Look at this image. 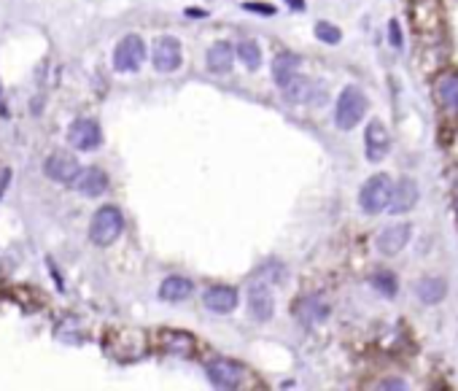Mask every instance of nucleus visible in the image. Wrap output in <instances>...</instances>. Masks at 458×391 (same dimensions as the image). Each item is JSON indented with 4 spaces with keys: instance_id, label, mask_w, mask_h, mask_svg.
I'll use <instances>...</instances> for the list:
<instances>
[{
    "instance_id": "nucleus-13",
    "label": "nucleus",
    "mask_w": 458,
    "mask_h": 391,
    "mask_svg": "<svg viewBox=\"0 0 458 391\" xmlns=\"http://www.w3.org/2000/svg\"><path fill=\"white\" fill-rule=\"evenodd\" d=\"M415 203H418V184L412 178H402L391 192V203H388L391 214H410L415 208Z\"/></svg>"
},
{
    "instance_id": "nucleus-24",
    "label": "nucleus",
    "mask_w": 458,
    "mask_h": 391,
    "mask_svg": "<svg viewBox=\"0 0 458 391\" xmlns=\"http://www.w3.org/2000/svg\"><path fill=\"white\" fill-rule=\"evenodd\" d=\"M372 286H375L380 294H386V297H394V294H396V278H394L391 273H377V275L372 278Z\"/></svg>"
},
{
    "instance_id": "nucleus-15",
    "label": "nucleus",
    "mask_w": 458,
    "mask_h": 391,
    "mask_svg": "<svg viewBox=\"0 0 458 391\" xmlns=\"http://www.w3.org/2000/svg\"><path fill=\"white\" fill-rule=\"evenodd\" d=\"M410 232H412L410 224H394V227L383 230L377 235V249H380V254H386V256L399 254L407 246V240H410Z\"/></svg>"
},
{
    "instance_id": "nucleus-29",
    "label": "nucleus",
    "mask_w": 458,
    "mask_h": 391,
    "mask_svg": "<svg viewBox=\"0 0 458 391\" xmlns=\"http://www.w3.org/2000/svg\"><path fill=\"white\" fill-rule=\"evenodd\" d=\"M383 389H405V383H402V380H386Z\"/></svg>"
},
{
    "instance_id": "nucleus-19",
    "label": "nucleus",
    "mask_w": 458,
    "mask_h": 391,
    "mask_svg": "<svg viewBox=\"0 0 458 391\" xmlns=\"http://www.w3.org/2000/svg\"><path fill=\"white\" fill-rule=\"evenodd\" d=\"M415 291H418L421 303L437 305L442 297H445L447 286H445V281H442V278H437V275H426V278H421V281L415 284Z\"/></svg>"
},
{
    "instance_id": "nucleus-2",
    "label": "nucleus",
    "mask_w": 458,
    "mask_h": 391,
    "mask_svg": "<svg viewBox=\"0 0 458 391\" xmlns=\"http://www.w3.org/2000/svg\"><path fill=\"white\" fill-rule=\"evenodd\" d=\"M367 95L361 92L359 87H345L340 92V97H337V106H335V125L340 130H353V127L359 125L361 119H364V114H367Z\"/></svg>"
},
{
    "instance_id": "nucleus-3",
    "label": "nucleus",
    "mask_w": 458,
    "mask_h": 391,
    "mask_svg": "<svg viewBox=\"0 0 458 391\" xmlns=\"http://www.w3.org/2000/svg\"><path fill=\"white\" fill-rule=\"evenodd\" d=\"M391 192H394V184H391V178L386 173H377V176H372L364 186H361V192H359V203H361V208H364V214H380V211H386L388 203H391Z\"/></svg>"
},
{
    "instance_id": "nucleus-21",
    "label": "nucleus",
    "mask_w": 458,
    "mask_h": 391,
    "mask_svg": "<svg viewBox=\"0 0 458 391\" xmlns=\"http://www.w3.org/2000/svg\"><path fill=\"white\" fill-rule=\"evenodd\" d=\"M437 92H440L442 106L447 108V111H453V114H458V73L442 76Z\"/></svg>"
},
{
    "instance_id": "nucleus-23",
    "label": "nucleus",
    "mask_w": 458,
    "mask_h": 391,
    "mask_svg": "<svg viewBox=\"0 0 458 391\" xmlns=\"http://www.w3.org/2000/svg\"><path fill=\"white\" fill-rule=\"evenodd\" d=\"M316 38L318 41H324V43H340L342 41V33H340V27L335 25H329V22H318L316 25Z\"/></svg>"
},
{
    "instance_id": "nucleus-16",
    "label": "nucleus",
    "mask_w": 458,
    "mask_h": 391,
    "mask_svg": "<svg viewBox=\"0 0 458 391\" xmlns=\"http://www.w3.org/2000/svg\"><path fill=\"white\" fill-rule=\"evenodd\" d=\"M192 294H194V284L189 278H183V275H170V278H165L162 286H159V297L165 303H183Z\"/></svg>"
},
{
    "instance_id": "nucleus-1",
    "label": "nucleus",
    "mask_w": 458,
    "mask_h": 391,
    "mask_svg": "<svg viewBox=\"0 0 458 391\" xmlns=\"http://www.w3.org/2000/svg\"><path fill=\"white\" fill-rule=\"evenodd\" d=\"M124 230V216L116 205H103L100 211H95L92 216V224H89V240L95 246H111L116 243V238Z\"/></svg>"
},
{
    "instance_id": "nucleus-6",
    "label": "nucleus",
    "mask_w": 458,
    "mask_h": 391,
    "mask_svg": "<svg viewBox=\"0 0 458 391\" xmlns=\"http://www.w3.org/2000/svg\"><path fill=\"white\" fill-rule=\"evenodd\" d=\"M248 313L251 319L256 321H270L272 313H275V300H272V291H270V281L256 275L251 281V289H248Z\"/></svg>"
},
{
    "instance_id": "nucleus-26",
    "label": "nucleus",
    "mask_w": 458,
    "mask_h": 391,
    "mask_svg": "<svg viewBox=\"0 0 458 391\" xmlns=\"http://www.w3.org/2000/svg\"><path fill=\"white\" fill-rule=\"evenodd\" d=\"M388 33H391V46L402 49V33H399V22H396V19L388 22Z\"/></svg>"
},
{
    "instance_id": "nucleus-18",
    "label": "nucleus",
    "mask_w": 458,
    "mask_h": 391,
    "mask_svg": "<svg viewBox=\"0 0 458 391\" xmlns=\"http://www.w3.org/2000/svg\"><path fill=\"white\" fill-rule=\"evenodd\" d=\"M300 65H302V60H300V54H294V52H281L275 60H272V78H275V84L278 87H283L294 73L300 71Z\"/></svg>"
},
{
    "instance_id": "nucleus-8",
    "label": "nucleus",
    "mask_w": 458,
    "mask_h": 391,
    "mask_svg": "<svg viewBox=\"0 0 458 391\" xmlns=\"http://www.w3.org/2000/svg\"><path fill=\"white\" fill-rule=\"evenodd\" d=\"M151 65L159 73H173L181 68V43L173 36H162L154 41L151 49Z\"/></svg>"
},
{
    "instance_id": "nucleus-30",
    "label": "nucleus",
    "mask_w": 458,
    "mask_h": 391,
    "mask_svg": "<svg viewBox=\"0 0 458 391\" xmlns=\"http://www.w3.org/2000/svg\"><path fill=\"white\" fill-rule=\"evenodd\" d=\"M286 3H289L294 11H305V0H286Z\"/></svg>"
},
{
    "instance_id": "nucleus-10",
    "label": "nucleus",
    "mask_w": 458,
    "mask_h": 391,
    "mask_svg": "<svg viewBox=\"0 0 458 391\" xmlns=\"http://www.w3.org/2000/svg\"><path fill=\"white\" fill-rule=\"evenodd\" d=\"M78 170H81V165L71 151H54L52 157L43 162V173L57 184H73Z\"/></svg>"
},
{
    "instance_id": "nucleus-4",
    "label": "nucleus",
    "mask_w": 458,
    "mask_h": 391,
    "mask_svg": "<svg viewBox=\"0 0 458 391\" xmlns=\"http://www.w3.org/2000/svg\"><path fill=\"white\" fill-rule=\"evenodd\" d=\"M205 375L211 380L213 389H221V391H232V389H240L243 386V364L232 362V359H213L205 364Z\"/></svg>"
},
{
    "instance_id": "nucleus-27",
    "label": "nucleus",
    "mask_w": 458,
    "mask_h": 391,
    "mask_svg": "<svg viewBox=\"0 0 458 391\" xmlns=\"http://www.w3.org/2000/svg\"><path fill=\"white\" fill-rule=\"evenodd\" d=\"M8 181H11V170H8V167H0V197H3V192H6Z\"/></svg>"
},
{
    "instance_id": "nucleus-12",
    "label": "nucleus",
    "mask_w": 458,
    "mask_h": 391,
    "mask_svg": "<svg viewBox=\"0 0 458 391\" xmlns=\"http://www.w3.org/2000/svg\"><path fill=\"white\" fill-rule=\"evenodd\" d=\"M364 143H367V160L380 162L386 160V154L391 151V135H388L386 125L380 119H372L364 132Z\"/></svg>"
},
{
    "instance_id": "nucleus-11",
    "label": "nucleus",
    "mask_w": 458,
    "mask_h": 391,
    "mask_svg": "<svg viewBox=\"0 0 458 391\" xmlns=\"http://www.w3.org/2000/svg\"><path fill=\"white\" fill-rule=\"evenodd\" d=\"M73 186L81 197H100L108 192V173L103 167H84L73 178Z\"/></svg>"
},
{
    "instance_id": "nucleus-17",
    "label": "nucleus",
    "mask_w": 458,
    "mask_h": 391,
    "mask_svg": "<svg viewBox=\"0 0 458 391\" xmlns=\"http://www.w3.org/2000/svg\"><path fill=\"white\" fill-rule=\"evenodd\" d=\"M205 60H208V71L211 73H229L232 65H235V49L229 46L227 41H218L208 49Z\"/></svg>"
},
{
    "instance_id": "nucleus-5",
    "label": "nucleus",
    "mask_w": 458,
    "mask_h": 391,
    "mask_svg": "<svg viewBox=\"0 0 458 391\" xmlns=\"http://www.w3.org/2000/svg\"><path fill=\"white\" fill-rule=\"evenodd\" d=\"M146 60V43L141 36H124L113 49V68L119 73H135Z\"/></svg>"
},
{
    "instance_id": "nucleus-14",
    "label": "nucleus",
    "mask_w": 458,
    "mask_h": 391,
    "mask_svg": "<svg viewBox=\"0 0 458 391\" xmlns=\"http://www.w3.org/2000/svg\"><path fill=\"white\" fill-rule=\"evenodd\" d=\"M237 291L232 286H211L205 294H202V303L211 313H232L237 308Z\"/></svg>"
},
{
    "instance_id": "nucleus-9",
    "label": "nucleus",
    "mask_w": 458,
    "mask_h": 391,
    "mask_svg": "<svg viewBox=\"0 0 458 391\" xmlns=\"http://www.w3.org/2000/svg\"><path fill=\"white\" fill-rule=\"evenodd\" d=\"M283 97L294 106H302V103H316V100H324V89L316 87V81L305 78L300 73H294L286 84H283Z\"/></svg>"
},
{
    "instance_id": "nucleus-31",
    "label": "nucleus",
    "mask_w": 458,
    "mask_h": 391,
    "mask_svg": "<svg viewBox=\"0 0 458 391\" xmlns=\"http://www.w3.org/2000/svg\"><path fill=\"white\" fill-rule=\"evenodd\" d=\"M0 114H3V116L8 114V111H6V106H3V95H0Z\"/></svg>"
},
{
    "instance_id": "nucleus-28",
    "label": "nucleus",
    "mask_w": 458,
    "mask_h": 391,
    "mask_svg": "<svg viewBox=\"0 0 458 391\" xmlns=\"http://www.w3.org/2000/svg\"><path fill=\"white\" fill-rule=\"evenodd\" d=\"M186 17H192V19H205V17H208V11H205V8H186Z\"/></svg>"
},
{
    "instance_id": "nucleus-22",
    "label": "nucleus",
    "mask_w": 458,
    "mask_h": 391,
    "mask_svg": "<svg viewBox=\"0 0 458 391\" xmlns=\"http://www.w3.org/2000/svg\"><path fill=\"white\" fill-rule=\"evenodd\" d=\"M235 57H240V62H243L246 68L256 71V68L262 65V46H259L256 41L246 38V41H240V43L235 46Z\"/></svg>"
},
{
    "instance_id": "nucleus-20",
    "label": "nucleus",
    "mask_w": 458,
    "mask_h": 391,
    "mask_svg": "<svg viewBox=\"0 0 458 391\" xmlns=\"http://www.w3.org/2000/svg\"><path fill=\"white\" fill-rule=\"evenodd\" d=\"M162 345H165L167 354H176V356L194 354V338L189 332H162Z\"/></svg>"
},
{
    "instance_id": "nucleus-7",
    "label": "nucleus",
    "mask_w": 458,
    "mask_h": 391,
    "mask_svg": "<svg viewBox=\"0 0 458 391\" xmlns=\"http://www.w3.org/2000/svg\"><path fill=\"white\" fill-rule=\"evenodd\" d=\"M68 143H71L76 151H95L100 143H103V130L95 119H76L71 127H68Z\"/></svg>"
},
{
    "instance_id": "nucleus-25",
    "label": "nucleus",
    "mask_w": 458,
    "mask_h": 391,
    "mask_svg": "<svg viewBox=\"0 0 458 391\" xmlns=\"http://www.w3.org/2000/svg\"><path fill=\"white\" fill-rule=\"evenodd\" d=\"M243 8L251 11V14H265V17H275L278 8L272 3H243Z\"/></svg>"
}]
</instances>
